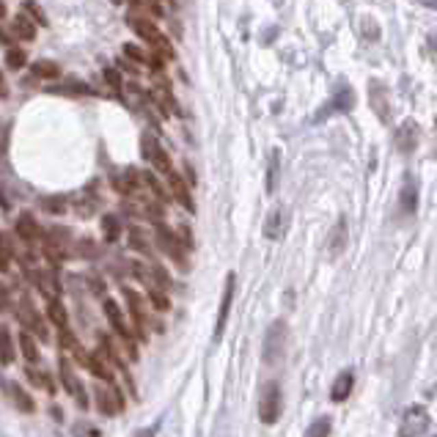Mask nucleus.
<instances>
[{"label":"nucleus","mask_w":437,"mask_h":437,"mask_svg":"<svg viewBox=\"0 0 437 437\" xmlns=\"http://www.w3.org/2000/svg\"><path fill=\"white\" fill-rule=\"evenodd\" d=\"M286 336H289V327L284 319L273 322L267 336H264V363L267 366H278L286 355Z\"/></svg>","instance_id":"1"},{"label":"nucleus","mask_w":437,"mask_h":437,"mask_svg":"<svg viewBox=\"0 0 437 437\" xmlns=\"http://www.w3.org/2000/svg\"><path fill=\"white\" fill-rule=\"evenodd\" d=\"M352 108H355V91L341 80V83L336 86L333 99H330L327 105H322V110L314 116V121H325L327 116H336V113H352Z\"/></svg>","instance_id":"2"},{"label":"nucleus","mask_w":437,"mask_h":437,"mask_svg":"<svg viewBox=\"0 0 437 437\" xmlns=\"http://www.w3.org/2000/svg\"><path fill=\"white\" fill-rule=\"evenodd\" d=\"M281 385L275 379H270L264 388H262V399H259V418L264 423H275L281 418Z\"/></svg>","instance_id":"3"},{"label":"nucleus","mask_w":437,"mask_h":437,"mask_svg":"<svg viewBox=\"0 0 437 437\" xmlns=\"http://www.w3.org/2000/svg\"><path fill=\"white\" fill-rule=\"evenodd\" d=\"M429 412L426 407L421 404H412L407 407V412L401 415V423H399V437H421L426 429H429Z\"/></svg>","instance_id":"4"},{"label":"nucleus","mask_w":437,"mask_h":437,"mask_svg":"<svg viewBox=\"0 0 437 437\" xmlns=\"http://www.w3.org/2000/svg\"><path fill=\"white\" fill-rule=\"evenodd\" d=\"M157 245H160L162 253H168V256L179 264V270H184V273L190 270V267H187V259H184V245H182V242L176 240V234L168 232L165 226H157Z\"/></svg>","instance_id":"5"},{"label":"nucleus","mask_w":437,"mask_h":437,"mask_svg":"<svg viewBox=\"0 0 437 437\" xmlns=\"http://www.w3.org/2000/svg\"><path fill=\"white\" fill-rule=\"evenodd\" d=\"M234 289H237V278L234 273L226 278V289H223V300H221V311H217V325H214V341H221L226 333V322L232 314V303H234Z\"/></svg>","instance_id":"6"},{"label":"nucleus","mask_w":437,"mask_h":437,"mask_svg":"<svg viewBox=\"0 0 437 437\" xmlns=\"http://www.w3.org/2000/svg\"><path fill=\"white\" fill-rule=\"evenodd\" d=\"M369 102H371V110L377 113V118L382 124H388L390 121V99H388V88L379 80H371V86H369Z\"/></svg>","instance_id":"7"},{"label":"nucleus","mask_w":437,"mask_h":437,"mask_svg":"<svg viewBox=\"0 0 437 437\" xmlns=\"http://www.w3.org/2000/svg\"><path fill=\"white\" fill-rule=\"evenodd\" d=\"M399 206H401V214H415L418 209V182L412 173H404V182H401V192H399Z\"/></svg>","instance_id":"8"},{"label":"nucleus","mask_w":437,"mask_h":437,"mask_svg":"<svg viewBox=\"0 0 437 437\" xmlns=\"http://www.w3.org/2000/svg\"><path fill=\"white\" fill-rule=\"evenodd\" d=\"M418 146V124L412 118H407L399 129H396V149L401 154H412Z\"/></svg>","instance_id":"9"},{"label":"nucleus","mask_w":437,"mask_h":437,"mask_svg":"<svg viewBox=\"0 0 437 437\" xmlns=\"http://www.w3.org/2000/svg\"><path fill=\"white\" fill-rule=\"evenodd\" d=\"M129 25H132V31H135L140 39H149L151 45H157L160 50H168V55H173V53H171V47H168V42L162 39V34H160V31H157L149 20H138V17H132V20H129Z\"/></svg>","instance_id":"10"},{"label":"nucleus","mask_w":437,"mask_h":437,"mask_svg":"<svg viewBox=\"0 0 437 437\" xmlns=\"http://www.w3.org/2000/svg\"><path fill=\"white\" fill-rule=\"evenodd\" d=\"M143 154L162 171V173H168L171 171V160H168V154L162 151V146L154 140V135H143Z\"/></svg>","instance_id":"11"},{"label":"nucleus","mask_w":437,"mask_h":437,"mask_svg":"<svg viewBox=\"0 0 437 437\" xmlns=\"http://www.w3.org/2000/svg\"><path fill=\"white\" fill-rule=\"evenodd\" d=\"M124 297H127V303H129V314H132L138 338H146V316H143V300H140V295L132 292V289H124Z\"/></svg>","instance_id":"12"},{"label":"nucleus","mask_w":437,"mask_h":437,"mask_svg":"<svg viewBox=\"0 0 437 437\" xmlns=\"http://www.w3.org/2000/svg\"><path fill=\"white\" fill-rule=\"evenodd\" d=\"M105 316H108V322H110V327L124 338V341H129V327H127V319H124V311H121V305L116 303V300H105Z\"/></svg>","instance_id":"13"},{"label":"nucleus","mask_w":437,"mask_h":437,"mask_svg":"<svg viewBox=\"0 0 437 437\" xmlns=\"http://www.w3.org/2000/svg\"><path fill=\"white\" fill-rule=\"evenodd\" d=\"M347 240H349V234H347V217H338V223L333 226V232H330V237H327V253H330L333 259L341 256L344 248H347Z\"/></svg>","instance_id":"14"},{"label":"nucleus","mask_w":437,"mask_h":437,"mask_svg":"<svg viewBox=\"0 0 437 437\" xmlns=\"http://www.w3.org/2000/svg\"><path fill=\"white\" fill-rule=\"evenodd\" d=\"M165 176H168V184L173 187V195H176V201H179L184 209L195 212V203H192V195H190V190H187V182H184L179 173H173V171H168Z\"/></svg>","instance_id":"15"},{"label":"nucleus","mask_w":437,"mask_h":437,"mask_svg":"<svg viewBox=\"0 0 437 437\" xmlns=\"http://www.w3.org/2000/svg\"><path fill=\"white\" fill-rule=\"evenodd\" d=\"M352 385H355V374L352 371H341L333 382V390H330V399L333 401H344L349 393H352Z\"/></svg>","instance_id":"16"},{"label":"nucleus","mask_w":437,"mask_h":437,"mask_svg":"<svg viewBox=\"0 0 437 437\" xmlns=\"http://www.w3.org/2000/svg\"><path fill=\"white\" fill-rule=\"evenodd\" d=\"M14 336L6 325H0V363L3 366H12L14 363Z\"/></svg>","instance_id":"17"},{"label":"nucleus","mask_w":437,"mask_h":437,"mask_svg":"<svg viewBox=\"0 0 437 437\" xmlns=\"http://www.w3.org/2000/svg\"><path fill=\"white\" fill-rule=\"evenodd\" d=\"M281 234H284V209L275 206L270 212V217H267V223H264V237L267 240H278Z\"/></svg>","instance_id":"18"},{"label":"nucleus","mask_w":437,"mask_h":437,"mask_svg":"<svg viewBox=\"0 0 437 437\" xmlns=\"http://www.w3.org/2000/svg\"><path fill=\"white\" fill-rule=\"evenodd\" d=\"M9 396H12V401H14V407H17L20 412H34V410H36V401H34L20 385H14V382L9 385Z\"/></svg>","instance_id":"19"},{"label":"nucleus","mask_w":437,"mask_h":437,"mask_svg":"<svg viewBox=\"0 0 437 437\" xmlns=\"http://www.w3.org/2000/svg\"><path fill=\"white\" fill-rule=\"evenodd\" d=\"M17 234H20V240H25V242H36V234H39V226L34 223V217L25 212V214H20V221H17Z\"/></svg>","instance_id":"20"},{"label":"nucleus","mask_w":437,"mask_h":437,"mask_svg":"<svg viewBox=\"0 0 437 437\" xmlns=\"http://www.w3.org/2000/svg\"><path fill=\"white\" fill-rule=\"evenodd\" d=\"M12 31H14V36L23 39V42H31V39L36 36V25H34L28 17H23V14L12 20Z\"/></svg>","instance_id":"21"},{"label":"nucleus","mask_w":437,"mask_h":437,"mask_svg":"<svg viewBox=\"0 0 437 437\" xmlns=\"http://www.w3.org/2000/svg\"><path fill=\"white\" fill-rule=\"evenodd\" d=\"M47 316H50L53 325H58V330H69V314H66V308L58 300H53L47 305Z\"/></svg>","instance_id":"22"},{"label":"nucleus","mask_w":437,"mask_h":437,"mask_svg":"<svg viewBox=\"0 0 437 437\" xmlns=\"http://www.w3.org/2000/svg\"><path fill=\"white\" fill-rule=\"evenodd\" d=\"M278 173H281V151L275 149V151L270 154V162H267V192H275Z\"/></svg>","instance_id":"23"},{"label":"nucleus","mask_w":437,"mask_h":437,"mask_svg":"<svg viewBox=\"0 0 437 437\" xmlns=\"http://www.w3.org/2000/svg\"><path fill=\"white\" fill-rule=\"evenodd\" d=\"M20 349H23V355L31 360V363H39V358H42V352H39V347H36V341H34V336L31 333H20Z\"/></svg>","instance_id":"24"},{"label":"nucleus","mask_w":437,"mask_h":437,"mask_svg":"<svg viewBox=\"0 0 437 437\" xmlns=\"http://www.w3.org/2000/svg\"><path fill=\"white\" fill-rule=\"evenodd\" d=\"M102 232H105V240H108V242H116V240H118L121 223H118L116 214H105V217H102Z\"/></svg>","instance_id":"25"},{"label":"nucleus","mask_w":437,"mask_h":437,"mask_svg":"<svg viewBox=\"0 0 437 437\" xmlns=\"http://www.w3.org/2000/svg\"><path fill=\"white\" fill-rule=\"evenodd\" d=\"M146 297H149V303L154 305V311H160V314H165V311L171 308V300H168V295H162L157 286H149V289H146Z\"/></svg>","instance_id":"26"},{"label":"nucleus","mask_w":437,"mask_h":437,"mask_svg":"<svg viewBox=\"0 0 437 437\" xmlns=\"http://www.w3.org/2000/svg\"><path fill=\"white\" fill-rule=\"evenodd\" d=\"M58 369H61V382H64V388L75 396V393H77V388H80V382L75 379V374H72V369H69V360H66V358H61Z\"/></svg>","instance_id":"27"},{"label":"nucleus","mask_w":437,"mask_h":437,"mask_svg":"<svg viewBox=\"0 0 437 437\" xmlns=\"http://www.w3.org/2000/svg\"><path fill=\"white\" fill-rule=\"evenodd\" d=\"M360 34H363V39L371 42V45L382 39V31H379V25H377L371 17H363V20H360Z\"/></svg>","instance_id":"28"},{"label":"nucleus","mask_w":437,"mask_h":437,"mask_svg":"<svg viewBox=\"0 0 437 437\" xmlns=\"http://www.w3.org/2000/svg\"><path fill=\"white\" fill-rule=\"evenodd\" d=\"M129 245L135 248V251H140V253H151V248H149V237L143 234V229H138V226H132L129 229Z\"/></svg>","instance_id":"29"},{"label":"nucleus","mask_w":437,"mask_h":437,"mask_svg":"<svg viewBox=\"0 0 437 437\" xmlns=\"http://www.w3.org/2000/svg\"><path fill=\"white\" fill-rule=\"evenodd\" d=\"M327 434H330V418H316L305 432V437H327Z\"/></svg>","instance_id":"30"},{"label":"nucleus","mask_w":437,"mask_h":437,"mask_svg":"<svg viewBox=\"0 0 437 437\" xmlns=\"http://www.w3.org/2000/svg\"><path fill=\"white\" fill-rule=\"evenodd\" d=\"M58 64H50V61H39V64H34V75L36 77H58Z\"/></svg>","instance_id":"31"},{"label":"nucleus","mask_w":437,"mask_h":437,"mask_svg":"<svg viewBox=\"0 0 437 437\" xmlns=\"http://www.w3.org/2000/svg\"><path fill=\"white\" fill-rule=\"evenodd\" d=\"M25 377H28V379H31L36 388H53V382H50V379H47L42 371H36L34 366H28V369H25Z\"/></svg>","instance_id":"32"},{"label":"nucleus","mask_w":437,"mask_h":437,"mask_svg":"<svg viewBox=\"0 0 437 437\" xmlns=\"http://www.w3.org/2000/svg\"><path fill=\"white\" fill-rule=\"evenodd\" d=\"M97 407H99L105 415H113V412H118V410H116V404L110 401V393H102V388L97 390Z\"/></svg>","instance_id":"33"},{"label":"nucleus","mask_w":437,"mask_h":437,"mask_svg":"<svg viewBox=\"0 0 437 437\" xmlns=\"http://www.w3.org/2000/svg\"><path fill=\"white\" fill-rule=\"evenodd\" d=\"M25 12H28V14H34L39 25H47V23H50V20H47V14L42 12V6L36 3V0H25Z\"/></svg>","instance_id":"34"},{"label":"nucleus","mask_w":437,"mask_h":437,"mask_svg":"<svg viewBox=\"0 0 437 437\" xmlns=\"http://www.w3.org/2000/svg\"><path fill=\"white\" fill-rule=\"evenodd\" d=\"M143 182H146V184L151 187V192H154V195H157V198H160L162 203L168 201V195H165V190H162V184H160V182H157V179H154L151 173H143Z\"/></svg>","instance_id":"35"},{"label":"nucleus","mask_w":437,"mask_h":437,"mask_svg":"<svg viewBox=\"0 0 437 437\" xmlns=\"http://www.w3.org/2000/svg\"><path fill=\"white\" fill-rule=\"evenodd\" d=\"M25 61H28V58H25V53H23V50H12V53H9V58H6V64H9L12 69H23V66H25Z\"/></svg>","instance_id":"36"},{"label":"nucleus","mask_w":437,"mask_h":437,"mask_svg":"<svg viewBox=\"0 0 437 437\" xmlns=\"http://www.w3.org/2000/svg\"><path fill=\"white\" fill-rule=\"evenodd\" d=\"M9 248H6V242H3V234H0V273H6L9 270Z\"/></svg>","instance_id":"37"},{"label":"nucleus","mask_w":437,"mask_h":437,"mask_svg":"<svg viewBox=\"0 0 437 437\" xmlns=\"http://www.w3.org/2000/svg\"><path fill=\"white\" fill-rule=\"evenodd\" d=\"M124 55H129V58L138 61V64H146V53L138 50V47H132V45H124Z\"/></svg>","instance_id":"38"},{"label":"nucleus","mask_w":437,"mask_h":437,"mask_svg":"<svg viewBox=\"0 0 437 437\" xmlns=\"http://www.w3.org/2000/svg\"><path fill=\"white\" fill-rule=\"evenodd\" d=\"M105 80L113 86V88H121V75L116 69H105Z\"/></svg>","instance_id":"39"},{"label":"nucleus","mask_w":437,"mask_h":437,"mask_svg":"<svg viewBox=\"0 0 437 437\" xmlns=\"http://www.w3.org/2000/svg\"><path fill=\"white\" fill-rule=\"evenodd\" d=\"M45 206H47L50 212H64V209H66V206H64L61 201H55V198H47V201H45Z\"/></svg>","instance_id":"40"},{"label":"nucleus","mask_w":437,"mask_h":437,"mask_svg":"<svg viewBox=\"0 0 437 437\" xmlns=\"http://www.w3.org/2000/svg\"><path fill=\"white\" fill-rule=\"evenodd\" d=\"M135 437H154V429H140Z\"/></svg>","instance_id":"41"},{"label":"nucleus","mask_w":437,"mask_h":437,"mask_svg":"<svg viewBox=\"0 0 437 437\" xmlns=\"http://www.w3.org/2000/svg\"><path fill=\"white\" fill-rule=\"evenodd\" d=\"M418 3H423V6H429V9L437 12V0H418Z\"/></svg>","instance_id":"42"},{"label":"nucleus","mask_w":437,"mask_h":437,"mask_svg":"<svg viewBox=\"0 0 437 437\" xmlns=\"http://www.w3.org/2000/svg\"><path fill=\"white\" fill-rule=\"evenodd\" d=\"M3 17H6V3L0 0V20H3Z\"/></svg>","instance_id":"43"},{"label":"nucleus","mask_w":437,"mask_h":437,"mask_svg":"<svg viewBox=\"0 0 437 437\" xmlns=\"http://www.w3.org/2000/svg\"><path fill=\"white\" fill-rule=\"evenodd\" d=\"M113 3H116V6H118V3H124V0H113Z\"/></svg>","instance_id":"44"},{"label":"nucleus","mask_w":437,"mask_h":437,"mask_svg":"<svg viewBox=\"0 0 437 437\" xmlns=\"http://www.w3.org/2000/svg\"><path fill=\"white\" fill-rule=\"evenodd\" d=\"M273 3H275V6H278V3H281V0H273Z\"/></svg>","instance_id":"45"},{"label":"nucleus","mask_w":437,"mask_h":437,"mask_svg":"<svg viewBox=\"0 0 437 437\" xmlns=\"http://www.w3.org/2000/svg\"><path fill=\"white\" fill-rule=\"evenodd\" d=\"M344 3H349V0H344Z\"/></svg>","instance_id":"46"}]
</instances>
